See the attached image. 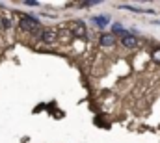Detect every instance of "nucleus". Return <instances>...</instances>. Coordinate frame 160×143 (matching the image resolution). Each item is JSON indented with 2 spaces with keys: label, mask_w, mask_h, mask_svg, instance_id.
Returning a JSON list of instances; mask_svg holds the SVG:
<instances>
[{
  "label": "nucleus",
  "mask_w": 160,
  "mask_h": 143,
  "mask_svg": "<svg viewBox=\"0 0 160 143\" xmlns=\"http://www.w3.org/2000/svg\"><path fill=\"white\" fill-rule=\"evenodd\" d=\"M121 7H123V9H130L132 13H147V15H153V13H155L153 9H142V7H136V6H128V4H123Z\"/></svg>",
  "instance_id": "423d86ee"
},
{
  "label": "nucleus",
  "mask_w": 160,
  "mask_h": 143,
  "mask_svg": "<svg viewBox=\"0 0 160 143\" xmlns=\"http://www.w3.org/2000/svg\"><path fill=\"white\" fill-rule=\"evenodd\" d=\"M58 30H54V28H43V32H41L39 36V41L43 45H56L58 43Z\"/></svg>",
  "instance_id": "f03ea898"
},
{
  "label": "nucleus",
  "mask_w": 160,
  "mask_h": 143,
  "mask_svg": "<svg viewBox=\"0 0 160 143\" xmlns=\"http://www.w3.org/2000/svg\"><path fill=\"white\" fill-rule=\"evenodd\" d=\"M151 58H153L157 63H160V48H155V50L151 52Z\"/></svg>",
  "instance_id": "1a4fd4ad"
},
{
  "label": "nucleus",
  "mask_w": 160,
  "mask_h": 143,
  "mask_svg": "<svg viewBox=\"0 0 160 143\" xmlns=\"http://www.w3.org/2000/svg\"><path fill=\"white\" fill-rule=\"evenodd\" d=\"M121 45H123L125 48H130V50H134V48L138 47V37L132 36V34H127V36L121 37Z\"/></svg>",
  "instance_id": "20e7f679"
},
{
  "label": "nucleus",
  "mask_w": 160,
  "mask_h": 143,
  "mask_svg": "<svg viewBox=\"0 0 160 143\" xmlns=\"http://www.w3.org/2000/svg\"><path fill=\"white\" fill-rule=\"evenodd\" d=\"M69 32L73 34L75 37H86L88 36V28L82 21H73L71 26H69Z\"/></svg>",
  "instance_id": "7ed1b4c3"
},
{
  "label": "nucleus",
  "mask_w": 160,
  "mask_h": 143,
  "mask_svg": "<svg viewBox=\"0 0 160 143\" xmlns=\"http://www.w3.org/2000/svg\"><path fill=\"white\" fill-rule=\"evenodd\" d=\"M99 43H101L102 47H112V45H116V36H114V34H101Z\"/></svg>",
  "instance_id": "39448f33"
},
{
  "label": "nucleus",
  "mask_w": 160,
  "mask_h": 143,
  "mask_svg": "<svg viewBox=\"0 0 160 143\" xmlns=\"http://www.w3.org/2000/svg\"><path fill=\"white\" fill-rule=\"evenodd\" d=\"M93 22L99 26V28H106L108 22H110V17L108 15H101V17H93Z\"/></svg>",
  "instance_id": "0eeeda50"
},
{
  "label": "nucleus",
  "mask_w": 160,
  "mask_h": 143,
  "mask_svg": "<svg viewBox=\"0 0 160 143\" xmlns=\"http://www.w3.org/2000/svg\"><path fill=\"white\" fill-rule=\"evenodd\" d=\"M24 4H26V6H32V7H36V6H39V4H38V2H34V0H26Z\"/></svg>",
  "instance_id": "9d476101"
},
{
  "label": "nucleus",
  "mask_w": 160,
  "mask_h": 143,
  "mask_svg": "<svg viewBox=\"0 0 160 143\" xmlns=\"http://www.w3.org/2000/svg\"><path fill=\"white\" fill-rule=\"evenodd\" d=\"M112 34H114V36H116V34H118V36H127V34H130V32H127V30H125V28H123V26H121L119 22H114V24H112Z\"/></svg>",
  "instance_id": "6e6552de"
},
{
  "label": "nucleus",
  "mask_w": 160,
  "mask_h": 143,
  "mask_svg": "<svg viewBox=\"0 0 160 143\" xmlns=\"http://www.w3.org/2000/svg\"><path fill=\"white\" fill-rule=\"evenodd\" d=\"M19 28L22 32H28V34H32V36H36V37H39L41 32H43L41 22L36 17H32V15H22L21 21H19Z\"/></svg>",
  "instance_id": "f257e3e1"
}]
</instances>
